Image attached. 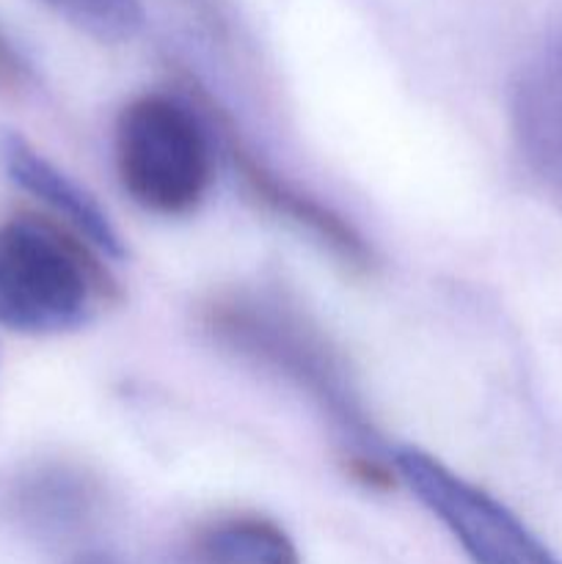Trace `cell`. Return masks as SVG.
Masks as SVG:
<instances>
[{"label":"cell","mask_w":562,"mask_h":564,"mask_svg":"<svg viewBox=\"0 0 562 564\" xmlns=\"http://www.w3.org/2000/svg\"><path fill=\"white\" fill-rule=\"evenodd\" d=\"M97 501V488L86 474L66 466H44L11 485L9 507L33 529H69L86 521Z\"/></svg>","instance_id":"cell-9"},{"label":"cell","mask_w":562,"mask_h":564,"mask_svg":"<svg viewBox=\"0 0 562 564\" xmlns=\"http://www.w3.org/2000/svg\"><path fill=\"white\" fill-rule=\"evenodd\" d=\"M218 127L224 130L226 154H229L242 187H246L248 196H251L253 202L262 204V207L268 209V213H273L275 218L287 220L292 229L306 235L312 242H317L323 251H328L336 262L345 264L353 273H367V270L375 268L372 248L367 246L361 231H358L350 220L342 218L336 209L317 202V198L309 196L306 191L295 187L292 182L281 180L275 171H270L268 165L237 138V132L231 130L229 121L220 119Z\"/></svg>","instance_id":"cell-5"},{"label":"cell","mask_w":562,"mask_h":564,"mask_svg":"<svg viewBox=\"0 0 562 564\" xmlns=\"http://www.w3.org/2000/svg\"><path fill=\"white\" fill-rule=\"evenodd\" d=\"M61 20L105 44L130 42L143 28L138 0H42Z\"/></svg>","instance_id":"cell-10"},{"label":"cell","mask_w":562,"mask_h":564,"mask_svg":"<svg viewBox=\"0 0 562 564\" xmlns=\"http://www.w3.org/2000/svg\"><path fill=\"white\" fill-rule=\"evenodd\" d=\"M75 564H119L114 556H105V554H83L77 556Z\"/></svg>","instance_id":"cell-12"},{"label":"cell","mask_w":562,"mask_h":564,"mask_svg":"<svg viewBox=\"0 0 562 564\" xmlns=\"http://www.w3.org/2000/svg\"><path fill=\"white\" fill-rule=\"evenodd\" d=\"M0 163L17 187L47 204L72 231H77L102 257H125V240L116 231L108 213L99 207L97 198L86 187L77 185L72 176H66L58 165L50 163L44 154H39L25 138L3 132L0 135Z\"/></svg>","instance_id":"cell-6"},{"label":"cell","mask_w":562,"mask_h":564,"mask_svg":"<svg viewBox=\"0 0 562 564\" xmlns=\"http://www.w3.org/2000/svg\"><path fill=\"white\" fill-rule=\"evenodd\" d=\"M391 466L474 564H562L516 512L439 457L413 446H397Z\"/></svg>","instance_id":"cell-4"},{"label":"cell","mask_w":562,"mask_h":564,"mask_svg":"<svg viewBox=\"0 0 562 564\" xmlns=\"http://www.w3.org/2000/svg\"><path fill=\"white\" fill-rule=\"evenodd\" d=\"M193 564H301L284 527L264 516L240 512L198 529L191 540Z\"/></svg>","instance_id":"cell-8"},{"label":"cell","mask_w":562,"mask_h":564,"mask_svg":"<svg viewBox=\"0 0 562 564\" xmlns=\"http://www.w3.org/2000/svg\"><path fill=\"white\" fill-rule=\"evenodd\" d=\"M512 127L534 174L562 196V39L540 50L518 75Z\"/></svg>","instance_id":"cell-7"},{"label":"cell","mask_w":562,"mask_h":564,"mask_svg":"<svg viewBox=\"0 0 562 564\" xmlns=\"http://www.w3.org/2000/svg\"><path fill=\"white\" fill-rule=\"evenodd\" d=\"M119 185L147 213L187 215L213 185V138L196 108L171 94L130 99L116 119Z\"/></svg>","instance_id":"cell-3"},{"label":"cell","mask_w":562,"mask_h":564,"mask_svg":"<svg viewBox=\"0 0 562 564\" xmlns=\"http://www.w3.org/2000/svg\"><path fill=\"white\" fill-rule=\"evenodd\" d=\"M25 77L28 69L25 64H22V58L14 53V47L0 36V86L20 88L22 83H25Z\"/></svg>","instance_id":"cell-11"},{"label":"cell","mask_w":562,"mask_h":564,"mask_svg":"<svg viewBox=\"0 0 562 564\" xmlns=\"http://www.w3.org/2000/svg\"><path fill=\"white\" fill-rule=\"evenodd\" d=\"M204 325L231 352L306 394L342 433L345 455L383 457L345 361L306 314L264 292H231L204 308Z\"/></svg>","instance_id":"cell-1"},{"label":"cell","mask_w":562,"mask_h":564,"mask_svg":"<svg viewBox=\"0 0 562 564\" xmlns=\"http://www.w3.org/2000/svg\"><path fill=\"white\" fill-rule=\"evenodd\" d=\"M97 253L66 224L36 215L0 224V325L20 334L86 325L119 295Z\"/></svg>","instance_id":"cell-2"}]
</instances>
